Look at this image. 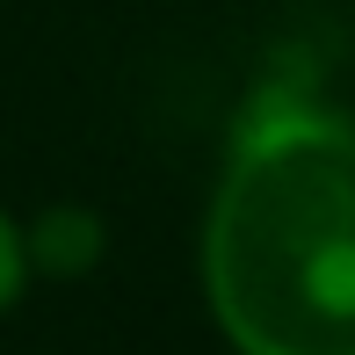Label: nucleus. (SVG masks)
Here are the masks:
<instances>
[{
  "label": "nucleus",
  "instance_id": "f257e3e1",
  "mask_svg": "<svg viewBox=\"0 0 355 355\" xmlns=\"http://www.w3.org/2000/svg\"><path fill=\"white\" fill-rule=\"evenodd\" d=\"M203 290L239 355H355V123L319 73H268L232 123Z\"/></svg>",
  "mask_w": 355,
  "mask_h": 355
},
{
  "label": "nucleus",
  "instance_id": "f03ea898",
  "mask_svg": "<svg viewBox=\"0 0 355 355\" xmlns=\"http://www.w3.org/2000/svg\"><path fill=\"white\" fill-rule=\"evenodd\" d=\"M22 247H29V276L80 283L109 261V218L94 203H51L22 225Z\"/></svg>",
  "mask_w": 355,
  "mask_h": 355
},
{
  "label": "nucleus",
  "instance_id": "7ed1b4c3",
  "mask_svg": "<svg viewBox=\"0 0 355 355\" xmlns=\"http://www.w3.org/2000/svg\"><path fill=\"white\" fill-rule=\"evenodd\" d=\"M22 290H29V247H22V225L0 211V319L22 304Z\"/></svg>",
  "mask_w": 355,
  "mask_h": 355
}]
</instances>
